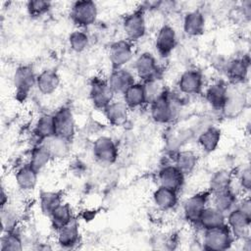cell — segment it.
<instances>
[{"label": "cell", "mask_w": 251, "mask_h": 251, "mask_svg": "<svg viewBox=\"0 0 251 251\" xmlns=\"http://www.w3.org/2000/svg\"><path fill=\"white\" fill-rule=\"evenodd\" d=\"M233 235L226 224L204 229L203 248L206 250H226L233 242Z\"/></svg>", "instance_id": "6da1fadb"}, {"label": "cell", "mask_w": 251, "mask_h": 251, "mask_svg": "<svg viewBox=\"0 0 251 251\" xmlns=\"http://www.w3.org/2000/svg\"><path fill=\"white\" fill-rule=\"evenodd\" d=\"M176 100L166 90L159 98L150 103V116L155 123L168 124L176 115Z\"/></svg>", "instance_id": "7a4b0ae2"}, {"label": "cell", "mask_w": 251, "mask_h": 251, "mask_svg": "<svg viewBox=\"0 0 251 251\" xmlns=\"http://www.w3.org/2000/svg\"><path fill=\"white\" fill-rule=\"evenodd\" d=\"M97 15V5L91 0L75 1L73 3L70 11L72 21L79 27H87L94 24Z\"/></svg>", "instance_id": "3957f363"}, {"label": "cell", "mask_w": 251, "mask_h": 251, "mask_svg": "<svg viewBox=\"0 0 251 251\" xmlns=\"http://www.w3.org/2000/svg\"><path fill=\"white\" fill-rule=\"evenodd\" d=\"M36 76L34 71L29 65L19 66L13 75V83L18 100H25L33 86L36 85Z\"/></svg>", "instance_id": "277c9868"}, {"label": "cell", "mask_w": 251, "mask_h": 251, "mask_svg": "<svg viewBox=\"0 0 251 251\" xmlns=\"http://www.w3.org/2000/svg\"><path fill=\"white\" fill-rule=\"evenodd\" d=\"M123 29L130 42L142 38L146 32L144 9L139 8L127 14L123 21Z\"/></svg>", "instance_id": "5b68a950"}, {"label": "cell", "mask_w": 251, "mask_h": 251, "mask_svg": "<svg viewBox=\"0 0 251 251\" xmlns=\"http://www.w3.org/2000/svg\"><path fill=\"white\" fill-rule=\"evenodd\" d=\"M94 158L101 164L112 165L119 157V148L110 136L102 135L95 139L92 146Z\"/></svg>", "instance_id": "8992f818"}, {"label": "cell", "mask_w": 251, "mask_h": 251, "mask_svg": "<svg viewBox=\"0 0 251 251\" xmlns=\"http://www.w3.org/2000/svg\"><path fill=\"white\" fill-rule=\"evenodd\" d=\"M114 91L111 89L107 79L93 77L89 85V97L96 109L103 110L114 100Z\"/></svg>", "instance_id": "52a82bcc"}, {"label": "cell", "mask_w": 251, "mask_h": 251, "mask_svg": "<svg viewBox=\"0 0 251 251\" xmlns=\"http://www.w3.org/2000/svg\"><path fill=\"white\" fill-rule=\"evenodd\" d=\"M210 197L211 192L209 190L200 191L189 196L183 203V215L185 220L197 226L200 215L207 207Z\"/></svg>", "instance_id": "ba28073f"}, {"label": "cell", "mask_w": 251, "mask_h": 251, "mask_svg": "<svg viewBox=\"0 0 251 251\" xmlns=\"http://www.w3.org/2000/svg\"><path fill=\"white\" fill-rule=\"evenodd\" d=\"M226 225L230 228V231L234 238L246 239L249 238L251 217L244 214L238 208L234 207L226 215Z\"/></svg>", "instance_id": "9c48e42d"}, {"label": "cell", "mask_w": 251, "mask_h": 251, "mask_svg": "<svg viewBox=\"0 0 251 251\" xmlns=\"http://www.w3.org/2000/svg\"><path fill=\"white\" fill-rule=\"evenodd\" d=\"M55 134L69 140H73L75 133V122L74 114L69 107H61L54 114Z\"/></svg>", "instance_id": "30bf717a"}, {"label": "cell", "mask_w": 251, "mask_h": 251, "mask_svg": "<svg viewBox=\"0 0 251 251\" xmlns=\"http://www.w3.org/2000/svg\"><path fill=\"white\" fill-rule=\"evenodd\" d=\"M134 70L137 76L142 81H147L160 77V69L156 58L150 52H143L134 61Z\"/></svg>", "instance_id": "8fae6325"}, {"label": "cell", "mask_w": 251, "mask_h": 251, "mask_svg": "<svg viewBox=\"0 0 251 251\" xmlns=\"http://www.w3.org/2000/svg\"><path fill=\"white\" fill-rule=\"evenodd\" d=\"M108 56L113 69L125 68L133 57L132 43L127 39L118 40L112 43L109 48Z\"/></svg>", "instance_id": "7c38bea8"}, {"label": "cell", "mask_w": 251, "mask_h": 251, "mask_svg": "<svg viewBox=\"0 0 251 251\" xmlns=\"http://www.w3.org/2000/svg\"><path fill=\"white\" fill-rule=\"evenodd\" d=\"M177 87L181 93L186 95L199 94L203 88L202 74L197 70L183 72L177 80Z\"/></svg>", "instance_id": "4fadbf2b"}, {"label": "cell", "mask_w": 251, "mask_h": 251, "mask_svg": "<svg viewBox=\"0 0 251 251\" xmlns=\"http://www.w3.org/2000/svg\"><path fill=\"white\" fill-rule=\"evenodd\" d=\"M176 45V33L175 28L170 25H162L156 35L155 47L159 55L168 57Z\"/></svg>", "instance_id": "5bb4252c"}, {"label": "cell", "mask_w": 251, "mask_h": 251, "mask_svg": "<svg viewBox=\"0 0 251 251\" xmlns=\"http://www.w3.org/2000/svg\"><path fill=\"white\" fill-rule=\"evenodd\" d=\"M245 105V94L239 89L227 87L226 98L221 111L226 118H235L243 112Z\"/></svg>", "instance_id": "9a60e30c"}, {"label": "cell", "mask_w": 251, "mask_h": 251, "mask_svg": "<svg viewBox=\"0 0 251 251\" xmlns=\"http://www.w3.org/2000/svg\"><path fill=\"white\" fill-rule=\"evenodd\" d=\"M185 176L174 165L164 166L158 173V179L160 185L178 191L184 183Z\"/></svg>", "instance_id": "2e32d148"}, {"label": "cell", "mask_w": 251, "mask_h": 251, "mask_svg": "<svg viewBox=\"0 0 251 251\" xmlns=\"http://www.w3.org/2000/svg\"><path fill=\"white\" fill-rule=\"evenodd\" d=\"M107 81L115 94L122 95L130 85L135 82L133 75L125 68L113 69L109 77L107 78Z\"/></svg>", "instance_id": "e0dca14e"}, {"label": "cell", "mask_w": 251, "mask_h": 251, "mask_svg": "<svg viewBox=\"0 0 251 251\" xmlns=\"http://www.w3.org/2000/svg\"><path fill=\"white\" fill-rule=\"evenodd\" d=\"M57 232V243L64 249L74 248L78 244L80 233L77 222L74 219L71 223L56 230Z\"/></svg>", "instance_id": "ac0fdd59"}, {"label": "cell", "mask_w": 251, "mask_h": 251, "mask_svg": "<svg viewBox=\"0 0 251 251\" xmlns=\"http://www.w3.org/2000/svg\"><path fill=\"white\" fill-rule=\"evenodd\" d=\"M250 68V60L247 56L234 58L226 65V73L228 78L234 82H243L248 75Z\"/></svg>", "instance_id": "d6986e66"}, {"label": "cell", "mask_w": 251, "mask_h": 251, "mask_svg": "<svg viewBox=\"0 0 251 251\" xmlns=\"http://www.w3.org/2000/svg\"><path fill=\"white\" fill-rule=\"evenodd\" d=\"M128 107L124 101L113 100L102 111L106 120L115 126H120L126 124L128 118Z\"/></svg>", "instance_id": "ffe728a7"}, {"label": "cell", "mask_w": 251, "mask_h": 251, "mask_svg": "<svg viewBox=\"0 0 251 251\" xmlns=\"http://www.w3.org/2000/svg\"><path fill=\"white\" fill-rule=\"evenodd\" d=\"M153 203L160 211L166 212L174 209L177 203V191L159 185L152 195Z\"/></svg>", "instance_id": "44dd1931"}, {"label": "cell", "mask_w": 251, "mask_h": 251, "mask_svg": "<svg viewBox=\"0 0 251 251\" xmlns=\"http://www.w3.org/2000/svg\"><path fill=\"white\" fill-rule=\"evenodd\" d=\"M182 28L187 36L195 37L201 35L205 29V18L202 12L199 10L187 12L183 17Z\"/></svg>", "instance_id": "7402d4cb"}, {"label": "cell", "mask_w": 251, "mask_h": 251, "mask_svg": "<svg viewBox=\"0 0 251 251\" xmlns=\"http://www.w3.org/2000/svg\"><path fill=\"white\" fill-rule=\"evenodd\" d=\"M60 76L55 70H43L36 76V87L43 95H50L54 93L60 85Z\"/></svg>", "instance_id": "603a6c76"}, {"label": "cell", "mask_w": 251, "mask_h": 251, "mask_svg": "<svg viewBox=\"0 0 251 251\" xmlns=\"http://www.w3.org/2000/svg\"><path fill=\"white\" fill-rule=\"evenodd\" d=\"M38 174L28 163L20 167L15 175V179L18 187L23 191H30L34 189L37 183Z\"/></svg>", "instance_id": "cb8c5ba5"}, {"label": "cell", "mask_w": 251, "mask_h": 251, "mask_svg": "<svg viewBox=\"0 0 251 251\" xmlns=\"http://www.w3.org/2000/svg\"><path fill=\"white\" fill-rule=\"evenodd\" d=\"M48 151L50 152L52 159H64L71 153V140L61 137L59 135H52L43 141H41Z\"/></svg>", "instance_id": "d4e9b609"}, {"label": "cell", "mask_w": 251, "mask_h": 251, "mask_svg": "<svg viewBox=\"0 0 251 251\" xmlns=\"http://www.w3.org/2000/svg\"><path fill=\"white\" fill-rule=\"evenodd\" d=\"M227 94V86L223 81H216L210 84L205 91V98L215 110H222Z\"/></svg>", "instance_id": "484cf974"}, {"label": "cell", "mask_w": 251, "mask_h": 251, "mask_svg": "<svg viewBox=\"0 0 251 251\" xmlns=\"http://www.w3.org/2000/svg\"><path fill=\"white\" fill-rule=\"evenodd\" d=\"M226 224V214L215 208L214 206H207L198 220L197 226L203 229L217 227Z\"/></svg>", "instance_id": "4316f807"}, {"label": "cell", "mask_w": 251, "mask_h": 251, "mask_svg": "<svg viewBox=\"0 0 251 251\" xmlns=\"http://www.w3.org/2000/svg\"><path fill=\"white\" fill-rule=\"evenodd\" d=\"M212 203L215 208L223 212L224 214H227L230 210H232L238 201L237 194L230 187L224 191L211 194Z\"/></svg>", "instance_id": "83f0119b"}, {"label": "cell", "mask_w": 251, "mask_h": 251, "mask_svg": "<svg viewBox=\"0 0 251 251\" xmlns=\"http://www.w3.org/2000/svg\"><path fill=\"white\" fill-rule=\"evenodd\" d=\"M233 175L226 169H220L213 173L209 180V191L211 194L218 193L231 187Z\"/></svg>", "instance_id": "f1b7e54d"}, {"label": "cell", "mask_w": 251, "mask_h": 251, "mask_svg": "<svg viewBox=\"0 0 251 251\" xmlns=\"http://www.w3.org/2000/svg\"><path fill=\"white\" fill-rule=\"evenodd\" d=\"M222 131L216 126H209L204 129L198 136V144L206 153L214 152L221 141Z\"/></svg>", "instance_id": "f546056e"}, {"label": "cell", "mask_w": 251, "mask_h": 251, "mask_svg": "<svg viewBox=\"0 0 251 251\" xmlns=\"http://www.w3.org/2000/svg\"><path fill=\"white\" fill-rule=\"evenodd\" d=\"M123 101L126 104L128 109H135L146 104L143 84L134 82L123 94Z\"/></svg>", "instance_id": "4dcf8cb0"}, {"label": "cell", "mask_w": 251, "mask_h": 251, "mask_svg": "<svg viewBox=\"0 0 251 251\" xmlns=\"http://www.w3.org/2000/svg\"><path fill=\"white\" fill-rule=\"evenodd\" d=\"M48 218L50 219L51 226L55 230L60 229L75 219L71 205L63 202L51 213Z\"/></svg>", "instance_id": "1f68e13d"}, {"label": "cell", "mask_w": 251, "mask_h": 251, "mask_svg": "<svg viewBox=\"0 0 251 251\" xmlns=\"http://www.w3.org/2000/svg\"><path fill=\"white\" fill-rule=\"evenodd\" d=\"M33 133L39 142L43 141L44 139L52 136L55 134V124L54 118L51 114H43L41 115L33 127Z\"/></svg>", "instance_id": "d6a6232c"}, {"label": "cell", "mask_w": 251, "mask_h": 251, "mask_svg": "<svg viewBox=\"0 0 251 251\" xmlns=\"http://www.w3.org/2000/svg\"><path fill=\"white\" fill-rule=\"evenodd\" d=\"M51 160L52 156L50 152L42 142H39L31 149L28 164L37 172H40L50 163Z\"/></svg>", "instance_id": "836d02e7"}, {"label": "cell", "mask_w": 251, "mask_h": 251, "mask_svg": "<svg viewBox=\"0 0 251 251\" xmlns=\"http://www.w3.org/2000/svg\"><path fill=\"white\" fill-rule=\"evenodd\" d=\"M198 164L197 155L191 150H180L175 157V165L184 175H190Z\"/></svg>", "instance_id": "e575fe53"}, {"label": "cell", "mask_w": 251, "mask_h": 251, "mask_svg": "<svg viewBox=\"0 0 251 251\" xmlns=\"http://www.w3.org/2000/svg\"><path fill=\"white\" fill-rule=\"evenodd\" d=\"M62 196L55 191H42L39 195V207L41 213L45 217H49L51 213L62 203Z\"/></svg>", "instance_id": "d590c367"}, {"label": "cell", "mask_w": 251, "mask_h": 251, "mask_svg": "<svg viewBox=\"0 0 251 251\" xmlns=\"http://www.w3.org/2000/svg\"><path fill=\"white\" fill-rule=\"evenodd\" d=\"M24 248V242L21 235L14 230L4 231L1 237V251H21Z\"/></svg>", "instance_id": "8d00e7d4"}, {"label": "cell", "mask_w": 251, "mask_h": 251, "mask_svg": "<svg viewBox=\"0 0 251 251\" xmlns=\"http://www.w3.org/2000/svg\"><path fill=\"white\" fill-rule=\"evenodd\" d=\"M142 84H143V88H144L146 103H148V104L152 103L154 100L159 98L166 91V88L163 85L161 78L147 80V81L142 82Z\"/></svg>", "instance_id": "74e56055"}, {"label": "cell", "mask_w": 251, "mask_h": 251, "mask_svg": "<svg viewBox=\"0 0 251 251\" xmlns=\"http://www.w3.org/2000/svg\"><path fill=\"white\" fill-rule=\"evenodd\" d=\"M68 41H69L70 48L73 51H75L76 53H80L88 47L89 37H88L86 32L77 29V30L73 31L69 35Z\"/></svg>", "instance_id": "f35d334b"}, {"label": "cell", "mask_w": 251, "mask_h": 251, "mask_svg": "<svg viewBox=\"0 0 251 251\" xmlns=\"http://www.w3.org/2000/svg\"><path fill=\"white\" fill-rule=\"evenodd\" d=\"M51 9V2L45 0H30L26 3V11L32 18H39Z\"/></svg>", "instance_id": "ab89813d"}, {"label": "cell", "mask_w": 251, "mask_h": 251, "mask_svg": "<svg viewBox=\"0 0 251 251\" xmlns=\"http://www.w3.org/2000/svg\"><path fill=\"white\" fill-rule=\"evenodd\" d=\"M18 215L15 210L8 207V204L1 207V224L4 231L14 230L17 226Z\"/></svg>", "instance_id": "60d3db41"}, {"label": "cell", "mask_w": 251, "mask_h": 251, "mask_svg": "<svg viewBox=\"0 0 251 251\" xmlns=\"http://www.w3.org/2000/svg\"><path fill=\"white\" fill-rule=\"evenodd\" d=\"M238 185L241 190L243 191H249L251 188V170L249 166L244 167L238 176L237 178Z\"/></svg>", "instance_id": "b9f144b4"}, {"label": "cell", "mask_w": 251, "mask_h": 251, "mask_svg": "<svg viewBox=\"0 0 251 251\" xmlns=\"http://www.w3.org/2000/svg\"><path fill=\"white\" fill-rule=\"evenodd\" d=\"M235 207L242 211L244 214L251 217V201L248 196L243 197L241 200H238Z\"/></svg>", "instance_id": "7bdbcfd3"}, {"label": "cell", "mask_w": 251, "mask_h": 251, "mask_svg": "<svg viewBox=\"0 0 251 251\" xmlns=\"http://www.w3.org/2000/svg\"><path fill=\"white\" fill-rule=\"evenodd\" d=\"M7 204H8V196L5 193V190L2 189V192H1V207H4Z\"/></svg>", "instance_id": "ee69618b"}]
</instances>
